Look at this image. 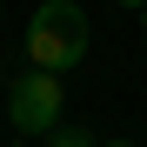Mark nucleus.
<instances>
[{
	"instance_id": "obj_1",
	"label": "nucleus",
	"mask_w": 147,
	"mask_h": 147,
	"mask_svg": "<svg viewBox=\"0 0 147 147\" xmlns=\"http://www.w3.org/2000/svg\"><path fill=\"white\" fill-rule=\"evenodd\" d=\"M87 13H80V0H40L34 20H27V60L40 74H74L87 60Z\"/></svg>"
},
{
	"instance_id": "obj_2",
	"label": "nucleus",
	"mask_w": 147,
	"mask_h": 147,
	"mask_svg": "<svg viewBox=\"0 0 147 147\" xmlns=\"http://www.w3.org/2000/svg\"><path fill=\"white\" fill-rule=\"evenodd\" d=\"M7 120H13L20 134H54L60 120H67V87H60V74H40V67L13 74V80H7Z\"/></svg>"
},
{
	"instance_id": "obj_3",
	"label": "nucleus",
	"mask_w": 147,
	"mask_h": 147,
	"mask_svg": "<svg viewBox=\"0 0 147 147\" xmlns=\"http://www.w3.org/2000/svg\"><path fill=\"white\" fill-rule=\"evenodd\" d=\"M47 147H94V134H87V127H67V120H60V127L47 134Z\"/></svg>"
},
{
	"instance_id": "obj_4",
	"label": "nucleus",
	"mask_w": 147,
	"mask_h": 147,
	"mask_svg": "<svg viewBox=\"0 0 147 147\" xmlns=\"http://www.w3.org/2000/svg\"><path fill=\"white\" fill-rule=\"evenodd\" d=\"M94 147H134V140H94Z\"/></svg>"
},
{
	"instance_id": "obj_5",
	"label": "nucleus",
	"mask_w": 147,
	"mask_h": 147,
	"mask_svg": "<svg viewBox=\"0 0 147 147\" xmlns=\"http://www.w3.org/2000/svg\"><path fill=\"white\" fill-rule=\"evenodd\" d=\"M114 7H147V0H114Z\"/></svg>"
},
{
	"instance_id": "obj_6",
	"label": "nucleus",
	"mask_w": 147,
	"mask_h": 147,
	"mask_svg": "<svg viewBox=\"0 0 147 147\" xmlns=\"http://www.w3.org/2000/svg\"><path fill=\"white\" fill-rule=\"evenodd\" d=\"M140 27H147V7H140Z\"/></svg>"
},
{
	"instance_id": "obj_7",
	"label": "nucleus",
	"mask_w": 147,
	"mask_h": 147,
	"mask_svg": "<svg viewBox=\"0 0 147 147\" xmlns=\"http://www.w3.org/2000/svg\"><path fill=\"white\" fill-rule=\"evenodd\" d=\"M13 147H20V140H13Z\"/></svg>"
}]
</instances>
